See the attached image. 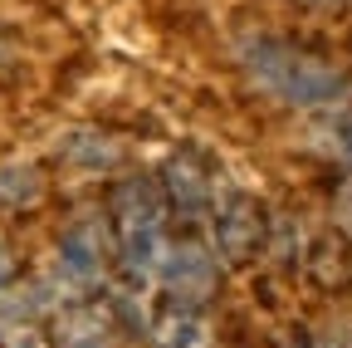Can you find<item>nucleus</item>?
Segmentation results:
<instances>
[{
  "label": "nucleus",
  "mask_w": 352,
  "mask_h": 348,
  "mask_svg": "<svg viewBox=\"0 0 352 348\" xmlns=\"http://www.w3.org/2000/svg\"><path fill=\"white\" fill-rule=\"evenodd\" d=\"M162 196L176 216H186V221H196V216L210 211V182H206V172L196 157L186 152H176L166 167H162Z\"/></svg>",
  "instance_id": "obj_5"
},
{
  "label": "nucleus",
  "mask_w": 352,
  "mask_h": 348,
  "mask_svg": "<svg viewBox=\"0 0 352 348\" xmlns=\"http://www.w3.org/2000/svg\"><path fill=\"white\" fill-rule=\"evenodd\" d=\"M113 231L132 275H157L166 240H162V196L147 177H127L113 187Z\"/></svg>",
  "instance_id": "obj_2"
},
{
  "label": "nucleus",
  "mask_w": 352,
  "mask_h": 348,
  "mask_svg": "<svg viewBox=\"0 0 352 348\" xmlns=\"http://www.w3.org/2000/svg\"><path fill=\"white\" fill-rule=\"evenodd\" d=\"M157 348H210V329H206L201 314L176 309L157 324Z\"/></svg>",
  "instance_id": "obj_8"
},
{
  "label": "nucleus",
  "mask_w": 352,
  "mask_h": 348,
  "mask_svg": "<svg viewBox=\"0 0 352 348\" xmlns=\"http://www.w3.org/2000/svg\"><path fill=\"white\" fill-rule=\"evenodd\" d=\"M210 216H215V250H220V260H226V265H250V260L259 255V245H264V211H259V201L245 196V192H220Z\"/></svg>",
  "instance_id": "obj_3"
},
{
  "label": "nucleus",
  "mask_w": 352,
  "mask_h": 348,
  "mask_svg": "<svg viewBox=\"0 0 352 348\" xmlns=\"http://www.w3.org/2000/svg\"><path fill=\"white\" fill-rule=\"evenodd\" d=\"M157 280H162L166 294H176L182 304H196V299H206V294L215 289V260H210L196 240L166 245L162 265H157Z\"/></svg>",
  "instance_id": "obj_4"
},
{
  "label": "nucleus",
  "mask_w": 352,
  "mask_h": 348,
  "mask_svg": "<svg viewBox=\"0 0 352 348\" xmlns=\"http://www.w3.org/2000/svg\"><path fill=\"white\" fill-rule=\"evenodd\" d=\"M59 152H64L69 162L88 167V172H108V167L122 157V152H118V143H113V138H103V133H94V127H78V133H69Z\"/></svg>",
  "instance_id": "obj_7"
},
{
  "label": "nucleus",
  "mask_w": 352,
  "mask_h": 348,
  "mask_svg": "<svg viewBox=\"0 0 352 348\" xmlns=\"http://www.w3.org/2000/svg\"><path fill=\"white\" fill-rule=\"evenodd\" d=\"M240 64L264 94L289 103V108H338L352 94V79L333 59L294 45V39L250 34L240 45Z\"/></svg>",
  "instance_id": "obj_1"
},
{
  "label": "nucleus",
  "mask_w": 352,
  "mask_h": 348,
  "mask_svg": "<svg viewBox=\"0 0 352 348\" xmlns=\"http://www.w3.org/2000/svg\"><path fill=\"white\" fill-rule=\"evenodd\" d=\"M44 196V182H39V172L15 162V167H0V201L6 206H30Z\"/></svg>",
  "instance_id": "obj_10"
},
{
  "label": "nucleus",
  "mask_w": 352,
  "mask_h": 348,
  "mask_svg": "<svg viewBox=\"0 0 352 348\" xmlns=\"http://www.w3.org/2000/svg\"><path fill=\"white\" fill-rule=\"evenodd\" d=\"M6 64H10V50H6V45H0V69H6Z\"/></svg>",
  "instance_id": "obj_13"
},
{
  "label": "nucleus",
  "mask_w": 352,
  "mask_h": 348,
  "mask_svg": "<svg viewBox=\"0 0 352 348\" xmlns=\"http://www.w3.org/2000/svg\"><path fill=\"white\" fill-rule=\"evenodd\" d=\"M338 221H342V226L352 231V182H347V187L338 192Z\"/></svg>",
  "instance_id": "obj_12"
},
{
  "label": "nucleus",
  "mask_w": 352,
  "mask_h": 348,
  "mask_svg": "<svg viewBox=\"0 0 352 348\" xmlns=\"http://www.w3.org/2000/svg\"><path fill=\"white\" fill-rule=\"evenodd\" d=\"M303 6H333V0H303Z\"/></svg>",
  "instance_id": "obj_14"
},
{
  "label": "nucleus",
  "mask_w": 352,
  "mask_h": 348,
  "mask_svg": "<svg viewBox=\"0 0 352 348\" xmlns=\"http://www.w3.org/2000/svg\"><path fill=\"white\" fill-rule=\"evenodd\" d=\"M338 152H342V157L352 162V108H347V113L338 118Z\"/></svg>",
  "instance_id": "obj_11"
},
{
  "label": "nucleus",
  "mask_w": 352,
  "mask_h": 348,
  "mask_svg": "<svg viewBox=\"0 0 352 348\" xmlns=\"http://www.w3.org/2000/svg\"><path fill=\"white\" fill-rule=\"evenodd\" d=\"M59 270L74 285H98L103 280V250H98V236L88 226H74L59 240Z\"/></svg>",
  "instance_id": "obj_6"
},
{
  "label": "nucleus",
  "mask_w": 352,
  "mask_h": 348,
  "mask_svg": "<svg viewBox=\"0 0 352 348\" xmlns=\"http://www.w3.org/2000/svg\"><path fill=\"white\" fill-rule=\"evenodd\" d=\"M59 348H108V324L94 309H69L59 319Z\"/></svg>",
  "instance_id": "obj_9"
}]
</instances>
